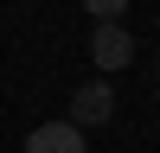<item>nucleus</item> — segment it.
Returning <instances> with one entry per match:
<instances>
[{
  "mask_svg": "<svg viewBox=\"0 0 160 153\" xmlns=\"http://www.w3.org/2000/svg\"><path fill=\"white\" fill-rule=\"evenodd\" d=\"M90 64H96L102 76H109V70H128V64H135V32H128L122 19H102L96 32H90Z\"/></svg>",
  "mask_w": 160,
  "mask_h": 153,
  "instance_id": "obj_1",
  "label": "nucleus"
},
{
  "mask_svg": "<svg viewBox=\"0 0 160 153\" xmlns=\"http://www.w3.org/2000/svg\"><path fill=\"white\" fill-rule=\"evenodd\" d=\"M109 115H115V89L102 83V76H96V83H83V89H71V115H64L71 128H102Z\"/></svg>",
  "mask_w": 160,
  "mask_h": 153,
  "instance_id": "obj_2",
  "label": "nucleus"
},
{
  "mask_svg": "<svg viewBox=\"0 0 160 153\" xmlns=\"http://www.w3.org/2000/svg\"><path fill=\"white\" fill-rule=\"evenodd\" d=\"M26 153H90V140H83V128H71V121H45V128L26 134Z\"/></svg>",
  "mask_w": 160,
  "mask_h": 153,
  "instance_id": "obj_3",
  "label": "nucleus"
},
{
  "mask_svg": "<svg viewBox=\"0 0 160 153\" xmlns=\"http://www.w3.org/2000/svg\"><path fill=\"white\" fill-rule=\"evenodd\" d=\"M83 13H90V19H122V13H128V0H83Z\"/></svg>",
  "mask_w": 160,
  "mask_h": 153,
  "instance_id": "obj_4",
  "label": "nucleus"
}]
</instances>
